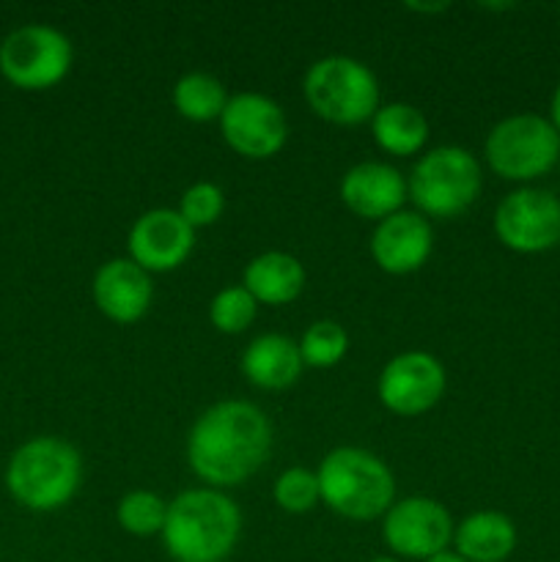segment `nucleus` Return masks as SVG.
<instances>
[{
	"label": "nucleus",
	"mask_w": 560,
	"mask_h": 562,
	"mask_svg": "<svg viewBox=\"0 0 560 562\" xmlns=\"http://www.w3.org/2000/svg\"><path fill=\"white\" fill-rule=\"evenodd\" d=\"M494 236L519 256H538L560 245V198L544 187H519L494 209Z\"/></svg>",
	"instance_id": "nucleus-9"
},
{
	"label": "nucleus",
	"mask_w": 560,
	"mask_h": 562,
	"mask_svg": "<svg viewBox=\"0 0 560 562\" xmlns=\"http://www.w3.org/2000/svg\"><path fill=\"white\" fill-rule=\"evenodd\" d=\"M371 562H401V560L393 558V554H382V558H373Z\"/></svg>",
	"instance_id": "nucleus-30"
},
{
	"label": "nucleus",
	"mask_w": 560,
	"mask_h": 562,
	"mask_svg": "<svg viewBox=\"0 0 560 562\" xmlns=\"http://www.w3.org/2000/svg\"><path fill=\"white\" fill-rule=\"evenodd\" d=\"M176 212L184 217V223L192 231L209 228L217 223L225 212V195L214 181H195L181 192V201Z\"/></svg>",
	"instance_id": "nucleus-26"
},
{
	"label": "nucleus",
	"mask_w": 560,
	"mask_h": 562,
	"mask_svg": "<svg viewBox=\"0 0 560 562\" xmlns=\"http://www.w3.org/2000/svg\"><path fill=\"white\" fill-rule=\"evenodd\" d=\"M322 503L349 521L382 519L395 503V477L379 456L362 448H335L316 470Z\"/></svg>",
	"instance_id": "nucleus-4"
},
{
	"label": "nucleus",
	"mask_w": 560,
	"mask_h": 562,
	"mask_svg": "<svg viewBox=\"0 0 560 562\" xmlns=\"http://www.w3.org/2000/svg\"><path fill=\"white\" fill-rule=\"evenodd\" d=\"M492 173L527 187L560 162V135L552 121L538 113H516L497 121L483 143Z\"/></svg>",
	"instance_id": "nucleus-7"
},
{
	"label": "nucleus",
	"mask_w": 560,
	"mask_h": 562,
	"mask_svg": "<svg viewBox=\"0 0 560 562\" xmlns=\"http://www.w3.org/2000/svg\"><path fill=\"white\" fill-rule=\"evenodd\" d=\"M272 499L285 514H311L316 505H322V488H318L316 472L305 470V467H291V470L280 472L272 486Z\"/></svg>",
	"instance_id": "nucleus-25"
},
{
	"label": "nucleus",
	"mask_w": 560,
	"mask_h": 562,
	"mask_svg": "<svg viewBox=\"0 0 560 562\" xmlns=\"http://www.w3.org/2000/svg\"><path fill=\"white\" fill-rule=\"evenodd\" d=\"M93 305L113 324H137L154 302V283L132 258H110L93 274Z\"/></svg>",
	"instance_id": "nucleus-15"
},
{
	"label": "nucleus",
	"mask_w": 560,
	"mask_h": 562,
	"mask_svg": "<svg viewBox=\"0 0 560 562\" xmlns=\"http://www.w3.org/2000/svg\"><path fill=\"white\" fill-rule=\"evenodd\" d=\"M410 201L426 220L461 217L483 190L481 162L464 146L428 148L412 168Z\"/></svg>",
	"instance_id": "nucleus-6"
},
{
	"label": "nucleus",
	"mask_w": 560,
	"mask_h": 562,
	"mask_svg": "<svg viewBox=\"0 0 560 562\" xmlns=\"http://www.w3.org/2000/svg\"><path fill=\"white\" fill-rule=\"evenodd\" d=\"M126 250L148 274L173 272L195 250V231L176 209H152L132 223Z\"/></svg>",
	"instance_id": "nucleus-13"
},
{
	"label": "nucleus",
	"mask_w": 560,
	"mask_h": 562,
	"mask_svg": "<svg viewBox=\"0 0 560 562\" xmlns=\"http://www.w3.org/2000/svg\"><path fill=\"white\" fill-rule=\"evenodd\" d=\"M371 258L382 272L404 278L426 267L434 252V228L432 220L417 212L390 214L388 220L377 223L371 234Z\"/></svg>",
	"instance_id": "nucleus-14"
},
{
	"label": "nucleus",
	"mask_w": 560,
	"mask_h": 562,
	"mask_svg": "<svg viewBox=\"0 0 560 562\" xmlns=\"http://www.w3.org/2000/svg\"><path fill=\"white\" fill-rule=\"evenodd\" d=\"M558 170H560V162H558Z\"/></svg>",
	"instance_id": "nucleus-31"
},
{
	"label": "nucleus",
	"mask_w": 560,
	"mask_h": 562,
	"mask_svg": "<svg viewBox=\"0 0 560 562\" xmlns=\"http://www.w3.org/2000/svg\"><path fill=\"white\" fill-rule=\"evenodd\" d=\"M448 376L443 362L428 351H401L384 362L377 395L388 412L399 417H421L443 401Z\"/></svg>",
	"instance_id": "nucleus-12"
},
{
	"label": "nucleus",
	"mask_w": 560,
	"mask_h": 562,
	"mask_svg": "<svg viewBox=\"0 0 560 562\" xmlns=\"http://www.w3.org/2000/svg\"><path fill=\"white\" fill-rule=\"evenodd\" d=\"M426 562H467V560L461 558L459 552H453V549H445V552L434 554V558H432V560H426Z\"/></svg>",
	"instance_id": "nucleus-29"
},
{
	"label": "nucleus",
	"mask_w": 560,
	"mask_h": 562,
	"mask_svg": "<svg viewBox=\"0 0 560 562\" xmlns=\"http://www.w3.org/2000/svg\"><path fill=\"white\" fill-rule=\"evenodd\" d=\"M170 99L181 119L192 124H209V121H220L231 97L223 82L209 71H187L176 80Z\"/></svg>",
	"instance_id": "nucleus-21"
},
{
	"label": "nucleus",
	"mask_w": 560,
	"mask_h": 562,
	"mask_svg": "<svg viewBox=\"0 0 560 562\" xmlns=\"http://www.w3.org/2000/svg\"><path fill=\"white\" fill-rule=\"evenodd\" d=\"M516 549V525L500 510H475L456 525L453 552L467 562H505Z\"/></svg>",
	"instance_id": "nucleus-19"
},
{
	"label": "nucleus",
	"mask_w": 560,
	"mask_h": 562,
	"mask_svg": "<svg viewBox=\"0 0 560 562\" xmlns=\"http://www.w3.org/2000/svg\"><path fill=\"white\" fill-rule=\"evenodd\" d=\"M302 97L313 115L335 126L371 124L379 102V80L362 60L349 55H327L307 66Z\"/></svg>",
	"instance_id": "nucleus-5"
},
{
	"label": "nucleus",
	"mask_w": 560,
	"mask_h": 562,
	"mask_svg": "<svg viewBox=\"0 0 560 562\" xmlns=\"http://www.w3.org/2000/svg\"><path fill=\"white\" fill-rule=\"evenodd\" d=\"M305 362L300 344L289 335L264 333L247 344L242 355V373L258 390H285L300 382Z\"/></svg>",
	"instance_id": "nucleus-17"
},
{
	"label": "nucleus",
	"mask_w": 560,
	"mask_h": 562,
	"mask_svg": "<svg viewBox=\"0 0 560 562\" xmlns=\"http://www.w3.org/2000/svg\"><path fill=\"white\" fill-rule=\"evenodd\" d=\"M242 536V510L220 488H187L168 503L163 547L173 562H223Z\"/></svg>",
	"instance_id": "nucleus-2"
},
{
	"label": "nucleus",
	"mask_w": 560,
	"mask_h": 562,
	"mask_svg": "<svg viewBox=\"0 0 560 562\" xmlns=\"http://www.w3.org/2000/svg\"><path fill=\"white\" fill-rule=\"evenodd\" d=\"M453 516L432 497L395 499L382 516V541L393 558L432 560L453 547Z\"/></svg>",
	"instance_id": "nucleus-10"
},
{
	"label": "nucleus",
	"mask_w": 560,
	"mask_h": 562,
	"mask_svg": "<svg viewBox=\"0 0 560 562\" xmlns=\"http://www.w3.org/2000/svg\"><path fill=\"white\" fill-rule=\"evenodd\" d=\"M410 187L399 168L388 162H357L340 179V201L355 217L382 223L401 212Z\"/></svg>",
	"instance_id": "nucleus-16"
},
{
	"label": "nucleus",
	"mask_w": 560,
	"mask_h": 562,
	"mask_svg": "<svg viewBox=\"0 0 560 562\" xmlns=\"http://www.w3.org/2000/svg\"><path fill=\"white\" fill-rule=\"evenodd\" d=\"M410 11H428V14H437V11L448 9V3H406Z\"/></svg>",
	"instance_id": "nucleus-28"
},
{
	"label": "nucleus",
	"mask_w": 560,
	"mask_h": 562,
	"mask_svg": "<svg viewBox=\"0 0 560 562\" xmlns=\"http://www.w3.org/2000/svg\"><path fill=\"white\" fill-rule=\"evenodd\" d=\"M305 267L296 256L283 250H269L250 258L242 272V285L258 305L283 307L300 300L305 291Z\"/></svg>",
	"instance_id": "nucleus-18"
},
{
	"label": "nucleus",
	"mask_w": 560,
	"mask_h": 562,
	"mask_svg": "<svg viewBox=\"0 0 560 562\" xmlns=\"http://www.w3.org/2000/svg\"><path fill=\"white\" fill-rule=\"evenodd\" d=\"M165 519H168V503L148 488H135V492L124 494L115 505V521L126 536H163Z\"/></svg>",
	"instance_id": "nucleus-22"
},
{
	"label": "nucleus",
	"mask_w": 560,
	"mask_h": 562,
	"mask_svg": "<svg viewBox=\"0 0 560 562\" xmlns=\"http://www.w3.org/2000/svg\"><path fill=\"white\" fill-rule=\"evenodd\" d=\"M549 121H552V126L558 130V135H560V82L552 93V102H549Z\"/></svg>",
	"instance_id": "nucleus-27"
},
{
	"label": "nucleus",
	"mask_w": 560,
	"mask_h": 562,
	"mask_svg": "<svg viewBox=\"0 0 560 562\" xmlns=\"http://www.w3.org/2000/svg\"><path fill=\"white\" fill-rule=\"evenodd\" d=\"M217 124L231 151L245 159L278 157L289 140V121L283 108L256 91L231 97Z\"/></svg>",
	"instance_id": "nucleus-11"
},
{
	"label": "nucleus",
	"mask_w": 560,
	"mask_h": 562,
	"mask_svg": "<svg viewBox=\"0 0 560 562\" xmlns=\"http://www.w3.org/2000/svg\"><path fill=\"white\" fill-rule=\"evenodd\" d=\"M349 351V335L344 324L333 318H318L305 329L300 340V355L305 368H335Z\"/></svg>",
	"instance_id": "nucleus-23"
},
{
	"label": "nucleus",
	"mask_w": 560,
	"mask_h": 562,
	"mask_svg": "<svg viewBox=\"0 0 560 562\" xmlns=\"http://www.w3.org/2000/svg\"><path fill=\"white\" fill-rule=\"evenodd\" d=\"M258 316V302L245 285H225L209 302V322L223 335H242L253 327Z\"/></svg>",
	"instance_id": "nucleus-24"
},
{
	"label": "nucleus",
	"mask_w": 560,
	"mask_h": 562,
	"mask_svg": "<svg viewBox=\"0 0 560 562\" xmlns=\"http://www.w3.org/2000/svg\"><path fill=\"white\" fill-rule=\"evenodd\" d=\"M75 49L53 25H22L0 44V75L22 91H47L66 80Z\"/></svg>",
	"instance_id": "nucleus-8"
},
{
	"label": "nucleus",
	"mask_w": 560,
	"mask_h": 562,
	"mask_svg": "<svg viewBox=\"0 0 560 562\" xmlns=\"http://www.w3.org/2000/svg\"><path fill=\"white\" fill-rule=\"evenodd\" d=\"M373 143L390 157H415L428 143V119L410 102H390L373 113Z\"/></svg>",
	"instance_id": "nucleus-20"
},
{
	"label": "nucleus",
	"mask_w": 560,
	"mask_h": 562,
	"mask_svg": "<svg viewBox=\"0 0 560 562\" xmlns=\"http://www.w3.org/2000/svg\"><path fill=\"white\" fill-rule=\"evenodd\" d=\"M82 483V456L60 437L27 439L5 467V488L27 510L53 514L75 499Z\"/></svg>",
	"instance_id": "nucleus-3"
},
{
	"label": "nucleus",
	"mask_w": 560,
	"mask_h": 562,
	"mask_svg": "<svg viewBox=\"0 0 560 562\" xmlns=\"http://www.w3.org/2000/svg\"><path fill=\"white\" fill-rule=\"evenodd\" d=\"M272 453V423L250 401H217L187 434V464L209 488L250 481Z\"/></svg>",
	"instance_id": "nucleus-1"
}]
</instances>
